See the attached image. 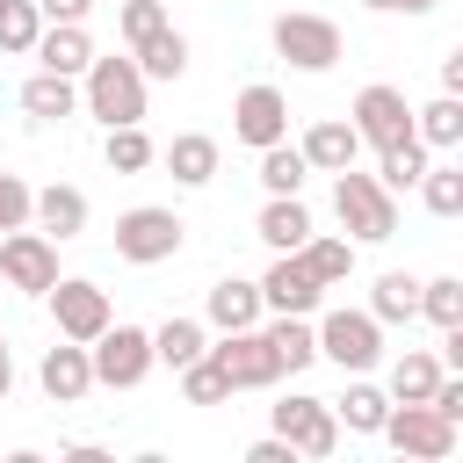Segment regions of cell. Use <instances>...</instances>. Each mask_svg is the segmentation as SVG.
<instances>
[{
	"mask_svg": "<svg viewBox=\"0 0 463 463\" xmlns=\"http://www.w3.org/2000/svg\"><path fill=\"white\" fill-rule=\"evenodd\" d=\"M145 72H137V58H87V72H80V109L101 123V130H116V123H145Z\"/></svg>",
	"mask_w": 463,
	"mask_h": 463,
	"instance_id": "cell-1",
	"label": "cell"
},
{
	"mask_svg": "<svg viewBox=\"0 0 463 463\" xmlns=\"http://www.w3.org/2000/svg\"><path fill=\"white\" fill-rule=\"evenodd\" d=\"M333 217H340V232H347L354 246H383V239L398 232V195H391L376 174L340 166V174H333Z\"/></svg>",
	"mask_w": 463,
	"mask_h": 463,
	"instance_id": "cell-2",
	"label": "cell"
},
{
	"mask_svg": "<svg viewBox=\"0 0 463 463\" xmlns=\"http://www.w3.org/2000/svg\"><path fill=\"white\" fill-rule=\"evenodd\" d=\"M275 58L282 65H297V72H333L340 58H347V36H340V22L333 14H311V7H289V14H275Z\"/></svg>",
	"mask_w": 463,
	"mask_h": 463,
	"instance_id": "cell-3",
	"label": "cell"
},
{
	"mask_svg": "<svg viewBox=\"0 0 463 463\" xmlns=\"http://www.w3.org/2000/svg\"><path fill=\"white\" fill-rule=\"evenodd\" d=\"M376 434H383L398 456H412V463H449L456 441H463V427H456L449 412H434L427 398H420V405H398V398H391V412H383Z\"/></svg>",
	"mask_w": 463,
	"mask_h": 463,
	"instance_id": "cell-4",
	"label": "cell"
},
{
	"mask_svg": "<svg viewBox=\"0 0 463 463\" xmlns=\"http://www.w3.org/2000/svg\"><path fill=\"white\" fill-rule=\"evenodd\" d=\"M87 362H94V383H101V391H137V383L152 376V333L109 318V326L87 340Z\"/></svg>",
	"mask_w": 463,
	"mask_h": 463,
	"instance_id": "cell-5",
	"label": "cell"
},
{
	"mask_svg": "<svg viewBox=\"0 0 463 463\" xmlns=\"http://www.w3.org/2000/svg\"><path fill=\"white\" fill-rule=\"evenodd\" d=\"M181 239H188V224H181L166 203H137V210L116 217V260H130V268H159V260H174Z\"/></svg>",
	"mask_w": 463,
	"mask_h": 463,
	"instance_id": "cell-6",
	"label": "cell"
},
{
	"mask_svg": "<svg viewBox=\"0 0 463 463\" xmlns=\"http://www.w3.org/2000/svg\"><path fill=\"white\" fill-rule=\"evenodd\" d=\"M311 333H318V354H326L340 376H369V369L383 362V326H376L369 311H347V304H340V311H326Z\"/></svg>",
	"mask_w": 463,
	"mask_h": 463,
	"instance_id": "cell-7",
	"label": "cell"
},
{
	"mask_svg": "<svg viewBox=\"0 0 463 463\" xmlns=\"http://www.w3.org/2000/svg\"><path fill=\"white\" fill-rule=\"evenodd\" d=\"M43 304H51V326H58V340H94L116 311H109V289L101 282H87V275H58L51 289H43Z\"/></svg>",
	"mask_w": 463,
	"mask_h": 463,
	"instance_id": "cell-8",
	"label": "cell"
},
{
	"mask_svg": "<svg viewBox=\"0 0 463 463\" xmlns=\"http://www.w3.org/2000/svg\"><path fill=\"white\" fill-rule=\"evenodd\" d=\"M275 434L297 449V456H311V463H326L333 449H340V420H333V398H311V391H289L282 405H275Z\"/></svg>",
	"mask_w": 463,
	"mask_h": 463,
	"instance_id": "cell-9",
	"label": "cell"
},
{
	"mask_svg": "<svg viewBox=\"0 0 463 463\" xmlns=\"http://www.w3.org/2000/svg\"><path fill=\"white\" fill-rule=\"evenodd\" d=\"M0 282L22 289V297H43V289L58 282V239L29 232V224L0 232Z\"/></svg>",
	"mask_w": 463,
	"mask_h": 463,
	"instance_id": "cell-10",
	"label": "cell"
},
{
	"mask_svg": "<svg viewBox=\"0 0 463 463\" xmlns=\"http://www.w3.org/2000/svg\"><path fill=\"white\" fill-rule=\"evenodd\" d=\"M210 362L232 376V391H275V383H282V362H275V347H268V333H260V326L224 333V340L210 347Z\"/></svg>",
	"mask_w": 463,
	"mask_h": 463,
	"instance_id": "cell-11",
	"label": "cell"
},
{
	"mask_svg": "<svg viewBox=\"0 0 463 463\" xmlns=\"http://www.w3.org/2000/svg\"><path fill=\"white\" fill-rule=\"evenodd\" d=\"M347 123H354V137L362 145H398V137H412V101L398 94V87H383V80H369L362 94H354V109H347Z\"/></svg>",
	"mask_w": 463,
	"mask_h": 463,
	"instance_id": "cell-12",
	"label": "cell"
},
{
	"mask_svg": "<svg viewBox=\"0 0 463 463\" xmlns=\"http://www.w3.org/2000/svg\"><path fill=\"white\" fill-rule=\"evenodd\" d=\"M232 137L239 145H275V137H289V101H282V87H268V80H253V87H239V101H232Z\"/></svg>",
	"mask_w": 463,
	"mask_h": 463,
	"instance_id": "cell-13",
	"label": "cell"
},
{
	"mask_svg": "<svg viewBox=\"0 0 463 463\" xmlns=\"http://www.w3.org/2000/svg\"><path fill=\"white\" fill-rule=\"evenodd\" d=\"M260 304H268V311H297V318H311V311L326 304V282L304 268V253H275V268L260 275Z\"/></svg>",
	"mask_w": 463,
	"mask_h": 463,
	"instance_id": "cell-14",
	"label": "cell"
},
{
	"mask_svg": "<svg viewBox=\"0 0 463 463\" xmlns=\"http://www.w3.org/2000/svg\"><path fill=\"white\" fill-rule=\"evenodd\" d=\"M36 383H43V398H51V405H80V398L94 391V362H87V347H80V340H58V347H43V362H36Z\"/></svg>",
	"mask_w": 463,
	"mask_h": 463,
	"instance_id": "cell-15",
	"label": "cell"
},
{
	"mask_svg": "<svg viewBox=\"0 0 463 463\" xmlns=\"http://www.w3.org/2000/svg\"><path fill=\"white\" fill-rule=\"evenodd\" d=\"M29 217H36V232H43V239H58V246H65V239H80V232H87V217H94V210H87V188L51 181V188H36V195H29Z\"/></svg>",
	"mask_w": 463,
	"mask_h": 463,
	"instance_id": "cell-16",
	"label": "cell"
},
{
	"mask_svg": "<svg viewBox=\"0 0 463 463\" xmlns=\"http://www.w3.org/2000/svg\"><path fill=\"white\" fill-rule=\"evenodd\" d=\"M29 58H36L43 72H65V80H80V72H87V58H94V43H87V22H43V29H36V43H29Z\"/></svg>",
	"mask_w": 463,
	"mask_h": 463,
	"instance_id": "cell-17",
	"label": "cell"
},
{
	"mask_svg": "<svg viewBox=\"0 0 463 463\" xmlns=\"http://www.w3.org/2000/svg\"><path fill=\"white\" fill-rule=\"evenodd\" d=\"M297 152H304V166H311V174H340V166H354V159H362V137H354V123H347V116H326V123H311V130H304V145H297Z\"/></svg>",
	"mask_w": 463,
	"mask_h": 463,
	"instance_id": "cell-18",
	"label": "cell"
},
{
	"mask_svg": "<svg viewBox=\"0 0 463 463\" xmlns=\"http://www.w3.org/2000/svg\"><path fill=\"white\" fill-rule=\"evenodd\" d=\"M72 109H80V80H65V72H43V65L22 80V116H29V123H65Z\"/></svg>",
	"mask_w": 463,
	"mask_h": 463,
	"instance_id": "cell-19",
	"label": "cell"
},
{
	"mask_svg": "<svg viewBox=\"0 0 463 463\" xmlns=\"http://www.w3.org/2000/svg\"><path fill=\"white\" fill-rule=\"evenodd\" d=\"M203 311H210V326H217V333H239V326H260V311H268V304H260V282L224 275V282H210V304H203Z\"/></svg>",
	"mask_w": 463,
	"mask_h": 463,
	"instance_id": "cell-20",
	"label": "cell"
},
{
	"mask_svg": "<svg viewBox=\"0 0 463 463\" xmlns=\"http://www.w3.org/2000/svg\"><path fill=\"white\" fill-rule=\"evenodd\" d=\"M253 232L275 246V253H297L318 224H311V210H304V195H268V210L253 217Z\"/></svg>",
	"mask_w": 463,
	"mask_h": 463,
	"instance_id": "cell-21",
	"label": "cell"
},
{
	"mask_svg": "<svg viewBox=\"0 0 463 463\" xmlns=\"http://www.w3.org/2000/svg\"><path fill=\"white\" fill-rule=\"evenodd\" d=\"M159 159H166V174H174L181 188H210V181H217V137H203V130H181Z\"/></svg>",
	"mask_w": 463,
	"mask_h": 463,
	"instance_id": "cell-22",
	"label": "cell"
},
{
	"mask_svg": "<svg viewBox=\"0 0 463 463\" xmlns=\"http://www.w3.org/2000/svg\"><path fill=\"white\" fill-rule=\"evenodd\" d=\"M260 333H268V347H275L282 376H297V369H311V362H318V333H311V318H297V311H275Z\"/></svg>",
	"mask_w": 463,
	"mask_h": 463,
	"instance_id": "cell-23",
	"label": "cell"
},
{
	"mask_svg": "<svg viewBox=\"0 0 463 463\" xmlns=\"http://www.w3.org/2000/svg\"><path fill=\"white\" fill-rule=\"evenodd\" d=\"M412 137L427 152H456L463 145V94H434L427 109H412Z\"/></svg>",
	"mask_w": 463,
	"mask_h": 463,
	"instance_id": "cell-24",
	"label": "cell"
},
{
	"mask_svg": "<svg viewBox=\"0 0 463 463\" xmlns=\"http://www.w3.org/2000/svg\"><path fill=\"white\" fill-rule=\"evenodd\" d=\"M369 318H376V326H412V318H420V275H405V268L376 275V289H369Z\"/></svg>",
	"mask_w": 463,
	"mask_h": 463,
	"instance_id": "cell-25",
	"label": "cell"
},
{
	"mask_svg": "<svg viewBox=\"0 0 463 463\" xmlns=\"http://www.w3.org/2000/svg\"><path fill=\"white\" fill-rule=\"evenodd\" d=\"M130 58H137L145 80H181V72H188V36L166 22V29H152L145 43H130Z\"/></svg>",
	"mask_w": 463,
	"mask_h": 463,
	"instance_id": "cell-26",
	"label": "cell"
},
{
	"mask_svg": "<svg viewBox=\"0 0 463 463\" xmlns=\"http://www.w3.org/2000/svg\"><path fill=\"white\" fill-rule=\"evenodd\" d=\"M434 383H441V354H427V347H405L398 362H391V398L398 405H420V398H434Z\"/></svg>",
	"mask_w": 463,
	"mask_h": 463,
	"instance_id": "cell-27",
	"label": "cell"
},
{
	"mask_svg": "<svg viewBox=\"0 0 463 463\" xmlns=\"http://www.w3.org/2000/svg\"><path fill=\"white\" fill-rule=\"evenodd\" d=\"M383 412H391V391H376L369 376H354V383L333 398V420H340L347 434H376V427H383Z\"/></svg>",
	"mask_w": 463,
	"mask_h": 463,
	"instance_id": "cell-28",
	"label": "cell"
},
{
	"mask_svg": "<svg viewBox=\"0 0 463 463\" xmlns=\"http://www.w3.org/2000/svg\"><path fill=\"white\" fill-rule=\"evenodd\" d=\"M304 181H311V166H304V152H297L289 137L260 145V188H268V195H304Z\"/></svg>",
	"mask_w": 463,
	"mask_h": 463,
	"instance_id": "cell-29",
	"label": "cell"
},
{
	"mask_svg": "<svg viewBox=\"0 0 463 463\" xmlns=\"http://www.w3.org/2000/svg\"><path fill=\"white\" fill-rule=\"evenodd\" d=\"M101 159H109V174H145V166L159 159V145L145 137V123H116V130L101 137Z\"/></svg>",
	"mask_w": 463,
	"mask_h": 463,
	"instance_id": "cell-30",
	"label": "cell"
},
{
	"mask_svg": "<svg viewBox=\"0 0 463 463\" xmlns=\"http://www.w3.org/2000/svg\"><path fill=\"white\" fill-rule=\"evenodd\" d=\"M420 174H427V145H420V137H398V145L376 152V181H383L391 195H405Z\"/></svg>",
	"mask_w": 463,
	"mask_h": 463,
	"instance_id": "cell-31",
	"label": "cell"
},
{
	"mask_svg": "<svg viewBox=\"0 0 463 463\" xmlns=\"http://www.w3.org/2000/svg\"><path fill=\"white\" fill-rule=\"evenodd\" d=\"M412 188H420V203H427L434 217H463V166H456V159H441V166L427 159V174H420Z\"/></svg>",
	"mask_w": 463,
	"mask_h": 463,
	"instance_id": "cell-32",
	"label": "cell"
},
{
	"mask_svg": "<svg viewBox=\"0 0 463 463\" xmlns=\"http://www.w3.org/2000/svg\"><path fill=\"white\" fill-rule=\"evenodd\" d=\"M297 253H304V268H311L326 289H340V282L354 275V239H318V232H311Z\"/></svg>",
	"mask_w": 463,
	"mask_h": 463,
	"instance_id": "cell-33",
	"label": "cell"
},
{
	"mask_svg": "<svg viewBox=\"0 0 463 463\" xmlns=\"http://www.w3.org/2000/svg\"><path fill=\"white\" fill-rule=\"evenodd\" d=\"M210 340H203V318H166L159 333H152V362H166V369H181V362H195Z\"/></svg>",
	"mask_w": 463,
	"mask_h": 463,
	"instance_id": "cell-34",
	"label": "cell"
},
{
	"mask_svg": "<svg viewBox=\"0 0 463 463\" xmlns=\"http://www.w3.org/2000/svg\"><path fill=\"white\" fill-rule=\"evenodd\" d=\"M174 376H181V398H188V405H224V398H232V376L210 362V347H203L195 362H181Z\"/></svg>",
	"mask_w": 463,
	"mask_h": 463,
	"instance_id": "cell-35",
	"label": "cell"
},
{
	"mask_svg": "<svg viewBox=\"0 0 463 463\" xmlns=\"http://www.w3.org/2000/svg\"><path fill=\"white\" fill-rule=\"evenodd\" d=\"M36 29H43L36 0H0V58H29Z\"/></svg>",
	"mask_w": 463,
	"mask_h": 463,
	"instance_id": "cell-36",
	"label": "cell"
},
{
	"mask_svg": "<svg viewBox=\"0 0 463 463\" xmlns=\"http://www.w3.org/2000/svg\"><path fill=\"white\" fill-rule=\"evenodd\" d=\"M420 318H434V326H463V275H434V282H420Z\"/></svg>",
	"mask_w": 463,
	"mask_h": 463,
	"instance_id": "cell-37",
	"label": "cell"
},
{
	"mask_svg": "<svg viewBox=\"0 0 463 463\" xmlns=\"http://www.w3.org/2000/svg\"><path fill=\"white\" fill-rule=\"evenodd\" d=\"M116 29H123V43H145L152 29H166V7L159 0H116Z\"/></svg>",
	"mask_w": 463,
	"mask_h": 463,
	"instance_id": "cell-38",
	"label": "cell"
},
{
	"mask_svg": "<svg viewBox=\"0 0 463 463\" xmlns=\"http://www.w3.org/2000/svg\"><path fill=\"white\" fill-rule=\"evenodd\" d=\"M29 195H36V188H29L22 174H7V166H0V232L29 224Z\"/></svg>",
	"mask_w": 463,
	"mask_h": 463,
	"instance_id": "cell-39",
	"label": "cell"
},
{
	"mask_svg": "<svg viewBox=\"0 0 463 463\" xmlns=\"http://www.w3.org/2000/svg\"><path fill=\"white\" fill-rule=\"evenodd\" d=\"M246 463H297V449H289L282 434H268V441H253V449H246Z\"/></svg>",
	"mask_w": 463,
	"mask_h": 463,
	"instance_id": "cell-40",
	"label": "cell"
},
{
	"mask_svg": "<svg viewBox=\"0 0 463 463\" xmlns=\"http://www.w3.org/2000/svg\"><path fill=\"white\" fill-rule=\"evenodd\" d=\"M87 7H94V0H36L43 22H87Z\"/></svg>",
	"mask_w": 463,
	"mask_h": 463,
	"instance_id": "cell-41",
	"label": "cell"
},
{
	"mask_svg": "<svg viewBox=\"0 0 463 463\" xmlns=\"http://www.w3.org/2000/svg\"><path fill=\"white\" fill-rule=\"evenodd\" d=\"M369 14H434V0H362Z\"/></svg>",
	"mask_w": 463,
	"mask_h": 463,
	"instance_id": "cell-42",
	"label": "cell"
},
{
	"mask_svg": "<svg viewBox=\"0 0 463 463\" xmlns=\"http://www.w3.org/2000/svg\"><path fill=\"white\" fill-rule=\"evenodd\" d=\"M441 94H463V51L441 58Z\"/></svg>",
	"mask_w": 463,
	"mask_h": 463,
	"instance_id": "cell-43",
	"label": "cell"
},
{
	"mask_svg": "<svg viewBox=\"0 0 463 463\" xmlns=\"http://www.w3.org/2000/svg\"><path fill=\"white\" fill-rule=\"evenodd\" d=\"M7 391H14V354H7V333H0V405H7Z\"/></svg>",
	"mask_w": 463,
	"mask_h": 463,
	"instance_id": "cell-44",
	"label": "cell"
}]
</instances>
